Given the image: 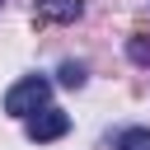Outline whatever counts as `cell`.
<instances>
[{
  "label": "cell",
  "mask_w": 150,
  "mask_h": 150,
  "mask_svg": "<svg viewBox=\"0 0 150 150\" xmlns=\"http://www.w3.org/2000/svg\"><path fill=\"white\" fill-rule=\"evenodd\" d=\"M47 98H52V84H47L42 75H28V80H19V84L5 94V112H9V117H33L38 108H47Z\"/></svg>",
  "instance_id": "6da1fadb"
},
{
  "label": "cell",
  "mask_w": 150,
  "mask_h": 150,
  "mask_svg": "<svg viewBox=\"0 0 150 150\" xmlns=\"http://www.w3.org/2000/svg\"><path fill=\"white\" fill-rule=\"evenodd\" d=\"M70 131V117L61 112V108H38L33 117H28V141H56V136H66Z\"/></svg>",
  "instance_id": "7a4b0ae2"
},
{
  "label": "cell",
  "mask_w": 150,
  "mask_h": 150,
  "mask_svg": "<svg viewBox=\"0 0 150 150\" xmlns=\"http://www.w3.org/2000/svg\"><path fill=\"white\" fill-rule=\"evenodd\" d=\"M80 9H84V0H38V14L52 23H70V19H80Z\"/></svg>",
  "instance_id": "3957f363"
},
{
  "label": "cell",
  "mask_w": 150,
  "mask_h": 150,
  "mask_svg": "<svg viewBox=\"0 0 150 150\" xmlns=\"http://www.w3.org/2000/svg\"><path fill=\"white\" fill-rule=\"evenodd\" d=\"M112 150H150V127H127L112 141Z\"/></svg>",
  "instance_id": "277c9868"
},
{
  "label": "cell",
  "mask_w": 150,
  "mask_h": 150,
  "mask_svg": "<svg viewBox=\"0 0 150 150\" xmlns=\"http://www.w3.org/2000/svg\"><path fill=\"white\" fill-rule=\"evenodd\" d=\"M127 56H131L136 66H150V38H131V42H127Z\"/></svg>",
  "instance_id": "5b68a950"
},
{
  "label": "cell",
  "mask_w": 150,
  "mask_h": 150,
  "mask_svg": "<svg viewBox=\"0 0 150 150\" xmlns=\"http://www.w3.org/2000/svg\"><path fill=\"white\" fill-rule=\"evenodd\" d=\"M61 84H70V89L84 84V66H80V61H66V66H61Z\"/></svg>",
  "instance_id": "8992f818"
}]
</instances>
